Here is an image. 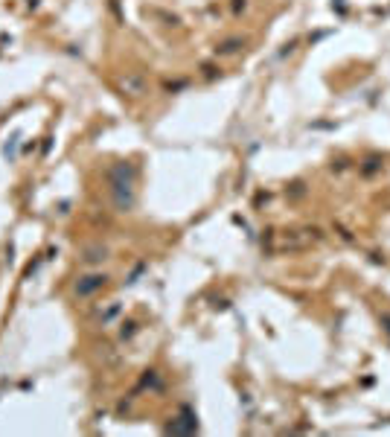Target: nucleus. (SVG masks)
Here are the masks:
<instances>
[{
    "mask_svg": "<svg viewBox=\"0 0 390 437\" xmlns=\"http://www.w3.org/2000/svg\"><path fill=\"white\" fill-rule=\"evenodd\" d=\"M108 181H111V198H114L117 210L128 213L134 207V169H131V163L111 166Z\"/></svg>",
    "mask_w": 390,
    "mask_h": 437,
    "instance_id": "1",
    "label": "nucleus"
},
{
    "mask_svg": "<svg viewBox=\"0 0 390 437\" xmlns=\"http://www.w3.org/2000/svg\"><path fill=\"white\" fill-rule=\"evenodd\" d=\"M306 245H309L306 236H300L297 230H286V233H277V245H271V251H300Z\"/></svg>",
    "mask_w": 390,
    "mask_h": 437,
    "instance_id": "2",
    "label": "nucleus"
},
{
    "mask_svg": "<svg viewBox=\"0 0 390 437\" xmlns=\"http://www.w3.org/2000/svg\"><path fill=\"white\" fill-rule=\"evenodd\" d=\"M119 90L128 93V96H143V93H149V82L140 73H125L119 79Z\"/></svg>",
    "mask_w": 390,
    "mask_h": 437,
    "instance_id": "3",
    "label": "nucleus"
},
{
    "mask_svg": "<svg viewBox=\"0 0 390 437\" xmlns=\"http://www.w3.org/2000/svg\"><path fill=\"white\" fill-rule=\"evenodd\" d=\"M105 283H108L105 274H85V277L76 280V295H79V297H90V295L99 292Z\"/></svg>",
    "mask_w": 390,
    "mask_h": 437,
    "instance_id": "4",
    "label": "nucleus"
},
{
    "mask_svg": "<svg viewBox=\"0 0 390 437\" xmlns=\"http://www.w3.org/2000/svg\"><path fill=\"white\" fill-rule=\"evenodd\" d=\"M108 257V248L105 245H87L85 251H82V262L85 265H96V262H102Z\"/></svg>",
    "mask_w": 390,
    "mask_h": 437,
    "instance_id": "5",
    "label": "nucleus"
},
{
    "mask_svg": "<svg viewBox=\"0 0 390 437\" xmlns=\"http://www.w3.org/2000/svg\"><path fill=\"white\" fill-rule=\"evenodd\" d=\"M245 47V38H224L221 44H216V55H236Z\"/></svg>",
    "mask_w": 390,
    "mask_h": 437,
    "instance_id": "6",
    "label": "nucleus"
},
{
    "mask_svg": "<svg viewBox=\"0 0 390 437\" xmlns=\"http://www.w3.org/2000/svg\"><path fill=\"white\" fill-rule=\"evenodd\" d=\"M146 15H152V17H160L166 26H178V23H181L175 15H166V12H157V9H146Z\"/></svg>",
    "mask_w": 390,
    "mask_h": 437,
    "instance_id": "7",
    "label": "nucleus"
},
{
    "mask_svg": "<svg viewBox=\"0 0 390 437\" xmlns=\"http://www.w3.org/2000/svg\"><path fill=\"white\" fill-rule=\"evenodd\" d=\"M134 327H137L134 321H128V324H122V330H119V335H122V338H131V335H134Z\"/></svg>",
    "mask_w": 390,
    "mask_h": 437,
    "instance_id": "8",
    "label": "nucleus"
},
{
    "mask_svg": "<svg viewBox=\"0 0 390 437\" xmlns=\"http://www.w3.org/2000/svg\"><path fill=\"white\" fill-rule=\"evenodd\" d=\"M201 70H204V76H207V79H216V67H213V64H204Z\"/></svg>",
    "mask_w": 390,
    "mask_h": 437,
    "instance_id": "9",
    "label": "nucleus"
},
{
    "mask_svg": "<svg viewBox=\"0 0 390 437\" xmlns=\"http://www.w3.org/2000/svg\"><path fill=\"white\" fill-rule=\"evenodd\" d=\"M163 87H166V90H178V87H187V82H166Z\"/></svg>",
    "mask_w": 390,
    "mask_h": 437,
    "instance_id": "10",
    "label": "nucleus"
},
{
    "mask_svg": "<svg viewBox=\"0 0 390 437\" xmlns=\"http://www.w3.org/2000/svg\"><path fill=\"white\" fill-rule=\"evenodd\" d=\"M245 6H248V3H245V0H233V12H242V9H245Z\"/></svg>",
    "mask_w": 390,
    "mask_h": 437,
    "instance_id": "11",
    "label": "nucleus"
},
{
    "mask_svg": "<svg viewBox=\"0 0 390 437\" xmlns=\"http://www.w3.org/2000/svg\"><path fill=\"white\" fill-rule=\"evenodd\" d=\"M382 321L388 324V332H390V315H382Z\"/></svg>",
    "mask_w": 390,
    "mask_h": 437,
    "instance_id": "12",
    "label": "nucleus"
}]
</instances>
